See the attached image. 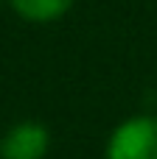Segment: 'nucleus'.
<instances>
[{"label":"nucleus","mask_w":157,"mask_h":159,"mask_svg":"<svg viewBox=\"0 0 157 159\" xmlns=\"http://www.w3.org/2000/svg\"><path fill=\"white\" fill-rule=\"evenodd\" d=\"M73 3L76 0H8L17 17H22L25 22H37V25L65 17L73 8Z\"/></svg>","instance_id":"3"},{"label":"nucleus","mask_w":157,"mask_h":159,"mask_svg":"<svg viewBox=\"0 0 157 159\" xmlns=\"http://www.w3.org/2000/svg\"><path fill=\"white\" fill-rule=\"evenodd\" d=\"M104 159H157V117L135 115L118 123L107 140Z\"/></svg>","instance_id":"1"},{"label":"nucleus","mask_w":157,"mask_h":159,"mask_svg":"<svg viewBox=\"0 0 157 159\" xmlns=\"http://www.w3.org/2000/svg\"><path fill=\"white\" fill-rule=\"evenodd\" d=\"M51 148V134L37 120L14 123L0 140V159H45Z\"/></svg>","instance_id":"2"}]
</instances>
